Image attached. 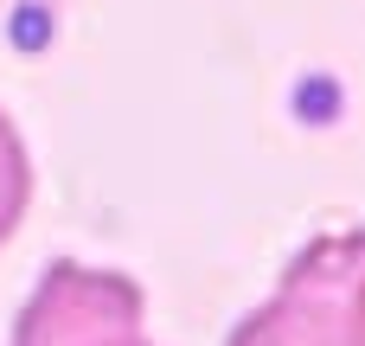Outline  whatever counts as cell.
Wrapping results in <instances>:
<instances>
[{"instance_id": "cell-3", "label": "cell", "mask_w": 365, "mask_h": 346, "mask_svg": "<svg viewBox=\"0 0 365 346\" xmlns=\"http://www.w3.org/2000/svg\"><path fill=\"white\" fill-rule=\"evenodd\" d=\"M26 205H32V161H26L19 128H13V122H6V109H0V244L19 231Z\"/></svg>"}, {"instance_id": "cell-2", "label": "cell", "mask_w": 365, "mask_h": 346, "mask_svg": "<svg viewBox=\"0 0 365 346\" xmlns=\"http://www.w3.org/2000/svg\"><path fill=\"white\" fill-rule=\"evenodd\" d=\"M141 315L148 302L122 270L51 263L13 321V346H148Z\"/></svg>"}, {"instance_id": "cell-1", "label": "cell", "mask_w": 365, "mask_h": 346, "mask_svg": "<svg viewBox=\"0 0 365 346\" xmlns=\"http://www.w3.org/2000/svg\"><path fill=\"white\" fill-rule=\"evenodd\" d=\"M225 346H365V231L314 238Z\"/></svg>"}]
</instances>
